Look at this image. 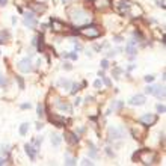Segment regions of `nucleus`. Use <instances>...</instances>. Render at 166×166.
<instances>
[{
	"instance_id": "1",
	"label": "nucleus",
	"mask_w": 166,
	"mask_h": 166,
	"mask_svg": "<svg viewBox=\"0 0 166 166\" xmlns=\"http://www.w3.org/2000/svg\"><path fill=\"white\" fill-rule=\"evenodd\" d=\"M69 17H71V21L74 23V26H86L92 21V14L86 9H82V8L71 11Z\"/></svg>"
},
{
	"instance_id": "2",
	"label": "nucleus",
	"mask_w": 166,
	"mask_h": 166,
	"mask_svg": "<svg viewBox=\"0 0 166 166\" xmlns=\"http://www.w3.org/2000/svg\"><path fill=\"white\" fill-rule=\"evenodd\" d=\"M133 160H134V162L139 160V162H142L144 165H154V163L157 162V156H156V153H153V151L142 150V151H139V153H136V154L133 156Z\"/></svg>"
},
{
	"instance_id": "3",
	"label": "nucleus",
	"mask_w": 166,
	"mask_h": 166,
	"mask_svg": "<svg viewBox=\"0 0 166 166\" xmlns=\"http://www.w3.org/2000/svg\"><path fill=\"white\" fill-rule=\"evenodd\" d=\"M80 33L86 38H98L101 35V30L97 26H85L83 29H80Z\"/></svg>"
},
{
	"instance_id": "4",
	"label": "nucleus",
	"mask_w": 166,
	"mask_h": 166,
	"mask_svg": "<svg viewBox=\"0 0 166 166\" xmlns=\"http://www.w3.org/2000/svg\"><path fill=\"white\" fill-rule=\"evenodd\" d=\"M125 134V130L122 127H110L109 128V139L116 140V139H122Z\"/></svg>"
},
{
	"instance_id": "5",
	"label": "nucleus",
	"mask_w": 166,
	"mask_h": 166,
	"mask_svg": "<svg viewBox=\"0 0 166 166\" xmlns=\"http://www.w3.org/2000/svg\"><path fill=\"white\" fill-rule=\"evenodd\" d=\"M18 69L23 71V73H30V71L33 69V66H32V60H30L29 58L21 59V60L18 62Z\"/></svg>"
},
{
	"instance_id": "6",
	"label": "nucleus",
	"mask_w": 166,
	"mask_h": 166,
	"mask_svg": "<svg viewBox=\"0 0 166 166\" xmlns=\"http://www.w3.org/2000/svg\"><path fill=\"white\" fill-rule=\"evenodd\" d=\"M24 26L26 27H30V29H33V27L38 26V21H36L33 12H26L24 14Z\"/></svg>"
},
{
	"instance_id": "7",
	"label": "nucleus",
	"mask_w": 166,
	"mask_h": 166,
	"mask_svg": "<svg viewBox=\"0 0 166 166\" xmlns=\"http://www.w3.org/2000/svg\"><path fill=\"white\" fill-rule=\"evenodd\" d=\"M156 121H157V116L153 115V113H145L139 118V122L144 124V125H153Z\"/></svg>"
},
{
	"instance_id": "8",
	"label": "nucleus",
	"mask_w": 166,
	"mask_h": 166,
	"mask_svg": "<svg viewBox=\"0 0 166 166\" xmlns=\"http://www.w3.org/2000/svg\"><path fill=\"white\" fill-rule=\"evenodd\" d=\"M50 122H53L56 127H65V124H66V120L63 116H56V115H52L50 118Z\"/></svg>"
},
{
	"instance_id": "9",
	"label": "nucleus",
	"mask_w": 166,
	"mask_h": 166,
	"mask_svg": "<svg viewBox=\"0 0 166 166\" xmlns=\"http://www.w3.org/2000/svg\"><path fill=\"white\" fill-rule=\"evenodd\" d=\"M128 104H131V106H142V104H145V97L140 95V94H137V95H134V97H131L128 100Z\"/></svg>"
},
{
	"instance_id": "10",
	"label": "nucleus",
	"mask_w": 166,
	"mask_h": 166,
	"mask_svg": "<svg viewBox=\"0 0 166 166\" xmlns=\"http://www.w3.org/2000/svg\"><path fill=\"white\" fill-rule=\"evenodd\" d=\"M52 27H53V30H56V32H68V29H69V27H66L65 24H62L60 21L53 20V18H52Z\"/></svg>"
},
{
	"instance_id": "11",
	"label": "nucleus",
	"mask_w": 166,
	"mask_h": 166,
	"mask_svg": "<svg viewBox=\"0 0 166 166\" xmlns=\"http://www.w3.org/2000/svg\"><path fill=\"white\" fill-rule=\"evenodd\" d=\"M125 52H127L128 55H131V56H134V55L137 53V50H136V41H128V42H127Z\"/></svg>"
},
{
	"instance_id": "12",
	"label": "nucleus",
	"mask_w": 166,
	"mask_h": 166,
	"mask_svg": "<svg viewBox=\"0 0 166 166\" xmlns=\"http://www.w3.org/2000/svg\"><path fill=\"white\" fill-rule=\"evenodd\" d=\"M24 148H26V153H27V156L30 157V160H35V157H36V153H38V150H36L35 147L29 145V144H26V145H24Z\"/></svg>"
},
{
	"instance_id": "13",
	"label": "nucleus",
	"mask_w": 166,
	"mask_h": 166,
	"mask_svg": "<svg viewBox=\"0 0 166 166\" xmlns=\"http://www.w3.org/2000/svg\"><path fill=\"white\" fill-rule=\"evenodd\" d=\"M65 140L69 142V144H77V142H79V136L74 134V133H71V131H66L65 133Z\"/></svg>"
},
{
	"instance_id": "14",
	"label": "nucleus",
	"mask_w": 166,
	"mask_h": 166,
	"mask_svg": "<svg viewBox=\"0 0 166 166\" xmlns=\"http://www.w3.org/2000/svg\"><path fill=\"white\" fill-rule=\"evenodd\" d=\"M153 95H156L157 98L163 100V98H165V88H163V86H154Z\"/></svg>"
},
{
	"instance_id": "15",
	"label": "nucleus",
	"mask_w": 166,
	"mask_h": 166,
	"mask_svg": "<svg viewBox=\"0 0 166 166\" xmlns=\"http://www.w3.org/2000/svg\"><path fill=\"white\" fill-rule=\"evenodd\" d=\"M130 3L128 2H120V3H118V9H120V12L121 14H127L128 11H130Z\"/></svg>"
},
{
	"instance_id": "16",
	"label": "nucleus",
	"mask_w": 166,
	"mask_h": 166,
	"mask_svg": "<svg viewBox=\"0 0 166 166\" xmlns=\"http://www.w3.org/2000/svg\"><path fill=\"white\" fill-rule=\"evenodd\" d=\"M56 106H58L60 110H63V112L66 110L68 113H71V106H69L66 101H60V100H59V101H56Z\"/></svg>"
},
{
	"instance_id": "17",
	"label": "nucleus",
	"mask_w": 166,
	"mask_h": 166,
	"mask_svg": "<svg viewBox=\"0 0 166 166\" xmlns=\"http://www.w3.org/2000/svg\"><path fill=\"white\" fill-rule=\"evenodd\" d=\"M58 85L60 88H63V89H71V85H73V83H71L69 80H66V79H59Z\"/></svg>"
},
{
	"instance_id": "18",
	"label": "nucleus",
	"mask_w": 166,
	"mask_h": 166,
	"mask_svg": "<svg viewBox=\"0 0 166 166\" xmlns=\"http://www.w3.org/2000/svg\"><path fill=\"white\" fill-rule=\"evenodd\" d=\"M122 106H124V103L118 100V101H113V103H112L110 109H112V110H121V109H122Z\"/></svg>"
},
{
	"instance_id": "19",
	"label": "nucleus",
	"mask_w": 166,
	"mask_h": 166,
	"mask_svg": "<svg viewBox=\"0 0 166 166\" xmlns=\"http://www.w3.org/2000/svg\"><path fill=\"white\" fill-rule=\"evenodd\" d=\"M77 163V160L74 159V157H69L68 154L65 156V165H68V166H73V165H76Z\"/></svg>"
},
{
	"instance_id": "20",
	"label": "nucleus",
	"mask_w": 166,
	"mask_h": 166,
	"mask_svg": "<svg viewBox=\"0 0 166 166\" xmlns=\"http://www.w3.org/2000/svg\"><path fill=\"white\" fill-rule=\"evenodd\" d=\"M60 140H62L60 136H58V134H53V136H52V144H53L55 147H59V145H60Z\"/></svg>"
},
{
	"instance_id": "21",
	"label": "nucleus",
	"mask_w": 166,
	"mask_h": 166,
	"mask_svg": "<svg viewBox=\"0 0 166 166\" xmlns=\"http://www.w3.org/2000/svg\"><path fill=\"white\" fill-rule=\"evenodd\" d=\"M9 36H11V35H9L8 32H5V30H3L2 33H0V44H5V42H6V39H9Z\"/></svg>"
},
{
	"instance_id": "22",
	"label": "nucleus",
	"mask_w": 166,
	"mask_h": 166,
	"mask_svg": "<svg viewBox=\"0 0 166 166\" xmlns=\"http://www.w3.org/2000/svg\"><path fill=\"white\" fill-rule=\"evenodd\" d=\"M30 8L36 12H44L45 11V6H39V3H33V5H30Z\"/></svg>"
},
{
	"instance_id": "23",
	"label": "nucleus",
	"mask_w": 166,
	"mask_h": 166,
	"mask_svg": "<svg viewBox=\"0 0 166 166\" xmlns=\"http://www.w3.org/2000/svg\"><path fill=\"white\" fill-rule=\"evenodd\" d=\"M27 130H29V124H21V127H20V134L21 136H26V133H27Z\"/></svg>"
},
{
	"instance_id": "24",
	"label": "nucleus",
	"mask_w": 166,
	"mask_h": 166,
	"mask_svg": "<svg viewBox=\"0 0 166 166\" xmlns=\"http://www.w3.org/2000/svg\"><path fill=\"white\" fill-rule=\"evenodd\" d=\"M80 91V85L79 83H73L71 85V94H77Z\"/></svg>"
},
{
	"instance_id": "25",
	"label": "nucleus",
	"mask_w": 166,
	"mask_h": 166,
	"mask_svg": "<svg viewBox=\"0 0 166 166\" xmlns=\"http://www.w3.org/2000/svg\"><path fill=\"white\" fill-rule=\"evenodd\" d=\"M109 5H110L109 0H100V2L97 3V6H98V8H107Z\"/></svg>"
},
{
	"instance_id": "26",
	"label": "nucleus",
	"mask_w": 166,
	"mask_h": 166,
	"mask_svg": "<svg viewBox=\"0 0 166 166\" xmlns=\"http://www.w3.org/2000/svg\"><path fill=\"white\" fill-rule=\"evenodd\" d=\"M38 41H39V42H38V50L42 52V50H44V38H42V35H39Z\"/></svg>"
},
{
	"instance_id": "27",
	"label": "nucleus",
	"mask_w": 166,
	"mask_h": 166,
	"mask_svg": "<svg viewBox=\"0 0 166 166\" xmlns=\"http://www.w3.org/2000/svg\"><path fill=\"white\" fill-rule=\"evenodd\" d=\"M63 58H69V59H73V60H77V55L76 53H65Z\"/></svg>"
},
{
	"instance_id": "28",
	"label": "nucleus",
	"mask_w": 166,
	"mask_h": 166,
	"mask_svg": "<svg viewBox=\"0 0 166 166\" xmlns=\"http://www.w3.org/2000/svg\"><path fill=\"white\" fill-rule=\"evenodd\" d=\"M89 147H91L89 156H91V157H97V151H95V148H94V145H92V144H89Z\"/></svg>"
},
{
	"instance_id": "29",
	"label": "nucleus",
	"mask_w": 166,
	"mask_h": 166,
	"mask_svg": "<svg viewBox=\"0 0 166 166\" xmlns=\"http://www.w3.org/2000/svg\"><path fill=\"white\" fill-rule=\"evenodd\" d=\"M42 115H44V106L42 104H38V116L41 118Z\"/></svg>"
},
{
	"instance_id": "30",
	"label": "nucleus",
	"mask_w": 166,
	"mask_h": 166,
	"mask_svg": "<svg viewBox=\"0 0 166 166\" xmlns=\"http://www.w3.org/2000/svg\"><path fill=\"white\" fill-rule=\"evenodd\" d=\"M121 73H122V69H121V68H116V69H115L113 77H115V79H120V74H121Z\"/></svg>"
},
{
	"instance_id": "31",
	"label": "nucleus",
	"mask_w": 166,
	"mask_h": 166,
	"mask_svg": "<svg viewBox=\"0 0 166 166\" xmlns=\"http://www.w3.org/2000/svg\"><path fill=\"white\" fill-rule=\"evenodd\" d=\"M33 144H35V148L38 150V148H39V145L42 144V137H38V139H36V140L33 142Z\"/></svg>"
},
{
	"instance_id": "32",
	"label": "nucleus",
	"mask_w": 166,
	"mask_h": 166,
	"mask_svg": "<svg viewBox=\"0 0 166 166\" xmlns=\"http://www.w3.org/2000/svg\"><path fill=\"white\" fill-rule=\"evenodd\" d=\"M165 110H166V107L163 104H157V112L159 113H165Z\"/></svg>"
},
{
	"instance_id": "33",
	"label": "nucleus",
	"mask_w": 166,
	"mask_h": 166,
	"mask_svg": "<svg viewBox=\"0 0 166 166\" xmlns=\"http://www.w3.org/2000/svg\"><path fill=\"white\" fill-rule=\"evenodd\" d=\"M5 85H6V79L3 77V74H2V73H0V88L5 86Z\"/></svg>"
},
{
	"instance_id": "34",
	"label": "nucleus",
	"mask_w": 166,
	"mask_h": 166,
	"mask_svg": "<svg viewBox=\"0 0 166 166\" xmlns=\"http://www.w3.org/2000/svg\"><path fill=\"white\" fill-rule=\"evenodd\" d=\"M17 80H18V85H20V89H24V82H23V79L18 76L17 77Z\"/></svg>"
},
{
	"instance_id": "35",
	"label": "nucleus",
	"mask_w": 166,
	"mask_h": 166,
	"mask_svg": "<svg viewBox=\"0 0 166 166\" xmlns=\"http://www.w3.org/2000/svg\"><path fill=\"white\" fill-rule=\"evenodd\" d=\"M153 91H154V86H147L145 94H151V95H153Z\"/></svg>"
},
{
	"instance_id": "36",
	"label": "nucleus",
	"mask_w": 166,
	"mask_h": 166,
	"mask_svg": "<svg viewBox=\"0 0 166 166\" xmlns=\"http://www.w3.org/2000/svg\"><path fill=\"white\" fill-rule=\"evenodd\" d=\"M107 66H109V62H107L106 59H104V60H101V68H103V69H106Z\"/></svg>"
},
{
	"instance_id": "37",
	"label": "nucleus",
	"mask_w": 166,
	"mask_h": 166,
	"mask_svg": "<svg viewBox=\"0 0 166 166\" xmlns=\"http://www.w3.org/2000/svg\"><path fill=\"white\" fill-rule=\"evenodd\" d=\"M154 79H156V77L151 74V76H147V77H145V82H147V83H150V82H153Z\"/></svg>"
},
{
	"instance_id": "38",
	"label": "nucleus",
	"mask_w": 166,
	"mask_h": 166,
	"mask_svg": "<svg viewBox=\"0 0 166 166\" xmlns=\"http://www.w3.org/2000/svg\"><path fill=\"white\" fill-rule=\"evenodd\" d=\"M103 77H104V76H103ZM103 80H104V85H106V86H112V82H110L107 77H104Z\"/></svg>"
},
{
	"instance_id": "39",
	"label": "nucleus",
	"mask_w": 166,
	"mask_h": 166,
	"mask_svg": "<svg viewBox=\"0 0 166 166\" xmlns=\"http://www.w3.org/2000/svg\"><path fill=\"white\" fill-rule=\"evenodd\" d=\"M82 165H85V166H88V165H89V166H91V165H92V162H91V160H88V159H85V160H82Z\"/></svg>"
},
{
	"instance_id": "40",
	"label": "nucleus",
	"mask_w": 166,
	"mask_h": 166,
	"mask_svg": "<svg viewBox=\"0 0 166 166\" xmlns=\"http://www.w3.org/2000/svg\"><path fill=\"white\" fill-rule=\"evenodd\" d=\"M94 86H95V88H100V86H101V80H95V82H94Z\"/></svg>"
},
{
	"instance_id": "41",
	"label": "nucleus",
	"mask_w": 166,
	"mask_h": 166,
	"mask_svg": "<svg viewBox=\"0 0 166 166\" xmlns=\"http://www.w3.org/2000/svg\"><path fill=\"white\" fill-rule=\"evenodd\" d=\"M21 109H30V103H24V104H21Z\"/></svg>"
},
{
	"instance_id": "42",
	"label": "nucleus",
	"mask_w": 166,
	"mask_h": 166,
	"mask_svg": "<svg viewBox=\"0 0 166 166\" xmlns=\"http://www.w3.org/2000/svg\"><path fill=\"white\" fill-rule=\"evenodd\" d=\"M157 5H159L162 9H165V2H163V0H162V2H157Z\"/></svg>"
},
{
	"instance_id": "43",
	"label": "nucleus",
	"mask_w": 166,
	"mask_h": 166,
	"mask_svg": "<svg viewBox=\"0 0 166 166\" xmlns=\"http://www.w3.org/2000/svg\"><path fill=\"white\" fill-rule=\"evenodd\" d=\"M115 55H116V52H115V50H112V52H109V53H107V56H109V58H112V56H115Z\"/></svg>"
},
{
	"instance_id": "44",
	"label": "nucleus",
	"mask_w": 166,
	"mask_h": 166,
	"mask_svg": "<svg viewBox=\"0 0 166 166\" xmlns=\"http://www.w3.org/2000/svg\"><path fill=\"white\" fill-rule=\"evenodd\" d=\"M63 68H65V69H71V68H73V66H71L69 63H65V65H63Z\"/></svg>"
},
{
	"instance_id": "45",
	"label": "nucleus",
	"mask_w": 166,
	"mask_h": 166,
	"mask_svg": "<svg viewBox=\"0 0 166 166\" xmlns=\"http://www.w3.org/2000/svg\"><path fill=\"white\" fill-rule=\"evenodd\" d=\"M98 76H100V77L104 76V69H100V71H98Z\"/></svg>"
},
{
	"instance_id": "46",
	"label": "nucleus",
	"mask_w": 166,
	"mask_h": 166,
	"mask_svg": "<svg viewBox=\"0 0 166 166\" xmlns=\"http://www.w3.org/2000/svg\"><path fill=\"white\" fill-rule=\"evenodd\" d=\"M5 3H6V0H0V6H5Z\"/></svg>"
},
{
	"instance_id": "47",
	"label": "nucleus",
	"mask_w": 166,
	"mask_h": 166,
	"mask_svg": "<svg viewBox=\"0 0 166 166\" xmlns=\"http://www.w3.org/2000/svg\"><path fill=\"white\" fill-rule=\"evenodd\" d=\"M2 165H5V159H2V157H0V166H2Z\"/></svg>"
},
{
	"instance_id": "48",
	"label": "nucleus",
	"mask_w": 166,
	"mask_h": 166,
	"mask_svg": "<svg viewBox=\"0 0 166 166\" xmlns=\"http://www.w3.org/2000/svg\"><path fill=\"white\" fill-rule=\"evenodd\" d=\"M80 101H82V100H80V98H77V100H76V101H74V104H76V106H77V104H80Z\"/></svg>"
},
{
	"instance_id": "49",
	"label": "nucleus",
	"mask_w": 166,
	"mask_h": 166,
	"mask_svg": "<svg viewBox=\"0 0 166 166\" xmlns=\"http://www.w3.org/2000/svg\"><path fill=\"white\" fill-rule=\"evenodd\" d=\"M36 128H38V130H41V128H42V124H39V122H38V124H36Z\"/></svg>"
},
{
	"instance_id": "50",
	"label": "nucleus",
	"mask_w": 166,
	"mask_h": 166,
	"mask_svg": "<svg viewBox=\"0 0 166 166\" xmlns=\"http://www.w3.org/2000/svg\"><path fill=\"white\" fill-rule=\"evenodd\" d=\"M68 2H71V0H63V3H68Z\"/></svg>"
},
{
	"instance_id": "51",
	"label": "nucleus",
	"mask_w": 166,
	"mask_h": 166,
	"mask_svg": "<svg viewBox=\"0 0 166 166\" xmlns=\"http://www.w3.org/2000/svg\"><path fill=\"white\" fill-rule=\"evenodd\" d=\"M44 2H45V0H44Z\"/></svg>"
},
{
	"instance_id": "52",
	"label": "nucleus",
	"mask_w": 166,
	"mask_h": 166,
	"mask_svg": "<svg viewBox=\"0 0 166 166\" xmlns=\"http://www.w3.org/2000/svg\"><path fill=\"white\" fill-rule=\"evenodd\" d=\"M91 2H92V0H91Z\"/></svg>"
}]
</instances>
